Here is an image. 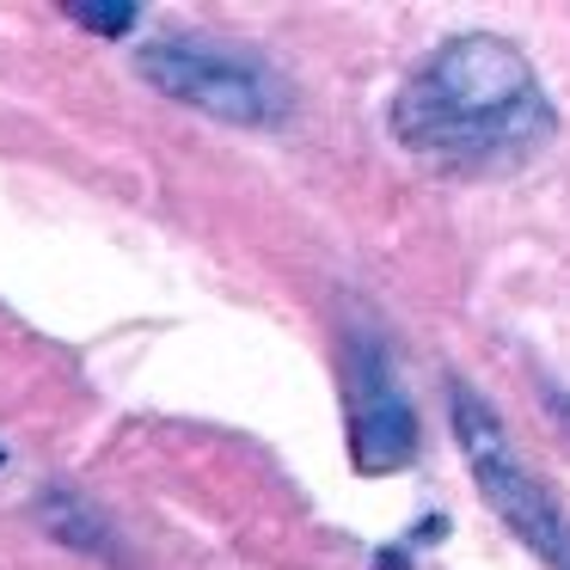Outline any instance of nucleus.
<instances>
[{"mask_svg": "<svg viewBox=\"0 0 570 570\" xmlns=\"http://www.w3.org/2000/svg\"><path fill=\"white\" fill-rule=\"evenodd\" d=\"M393 136L460 173L509 166L552 136V105L528 56L491 31L448 38L393 99Z\"/></svg>", "mask_w": 570, "mask_h": 570, "instance_id": "f257e3e1", "label": "nucleus"}, {"mask_svg": "<svg viewBox=\"0 0 570 570\" xmlns=\"http://www.w3.org/2000/svg\"><path fill=\"white\" fill-rule=\"evenodd\" d=\"M448 411H454L460 454H466L472 484L484 491L491 515L503 521V528L515 533V540L528 546V552L540 558L546 570H570V521H564V509H558L552 491L533 479L528 460L509 448V435H503V423H497V411L484 405L472 386H448Z\"/></svg>", "mask_w": 570, "mask_h": 570, "instance_id": "f03ea898", "label": "nucleus"}, {"mask_svg": "<svg viewBox=\"0 0 570 570\" xmlns=\"http://www.w3.org/2000/svg\"><path fill=\"white\" fill-rule=\"evenodd\" d=\"M136 68L173 105H190V111L215 117V124H234V129H271L288 111V92L271 68H258L252 56L215 50V43L154 38L136 50Z\"/></svg>", "mask_w": 570, "mask_h": 570, "instance_id": "7ed1b4c3", "label": "nucleus"}, {"mask_svg": "<svg viewBox=\"0 0 570 570\" xmlns=\"http://www.w3.org/2000/svg\"><path fill=\"white\" fill-rule=\"evenodd\" d=\"M417 454V417L393 393V381L381 374V362L368 356V381L356 393V466L362 472H393Z\"/></svg>", "mask_w": 570, "mask_h": 570, "instance_id": "20e7f679", "label": "nucleus"}, {"mask_svg": "<svg viewBox=\"0 0 570 570\" xmlns=\"http://www.w3.org/2000/svg\"><path fill=\"white\" fill-rule=\"evenodd\" d=\"M43 521H50V528L62 533L68 546H80V552L117 558V546H111V533H105V521H87V509H80L75 497H50V503H43Z\"/></svg>", "mask_w": 570, "mask_h": 570, "instance_id": "39448f33", "label": "nucleus"}, {"mask_svg": "<svg viewBox=\"0 0 570 570\" xmlns=\"http://www.w3.org/2000/svg\"><path fill=\"white\" fill-rule=\"evenodd\" d=\"M68 19H75V26H87V31H105V38H117V31L136 26V13H129V7H68Z\"/></svg>", "mask_w": 570, "mask_h": 570, "instance_id": "423d86ee", "label": "nucleus"}]
</instances>
